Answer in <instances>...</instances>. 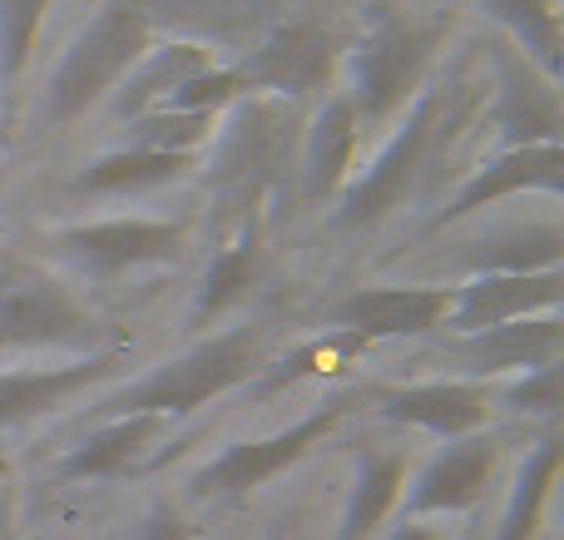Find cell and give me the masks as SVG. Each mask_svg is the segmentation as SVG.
Listing matches in <instances>:
<instances>
[{
    "instance_id": "6da1fadb",
    "label": "cell",
    "mask_w": 564,
    "mask_h": 540,
    "mask_svg": "<svg viewBox=\"0 0 564 540\" xmlns=\"http://www.w3.org/2000/svg\"><path fill=\"white\" fill-rule=\"evenodd\" d=\"M263 357V327H228L218 337H204L188 353L159 363L154 372H144L134 387H124L119 397H109V417H188L198 407L218 402L224 392H234L238 382H248Z\"/></svg>"
},
{
    "instance_id": "7a4b0ae2",
    "label": "cell",
    "mask_w": 564,
    "mask_h": 540,
    "mask_svg": "<svg viewBox=\"0 0 564 540\" xmlns=\"http://www.w3.org/2000/svg\"><path fill=\"white\" fill-rule=\"evenodd\" d=\"M470 89L476 85H431L421 89V99L411 105L406 125L381 144V154L367 164V174L341 194L337 224L341 228H371L411 194V184L421 179L431 149H436L441 134H451L456 125H466L470 115Z\"/></svg>"
},
{
    "instance_id": "3957f363",
    "label": "cell",
    "mask_w": 564,
    "mask_h": 540,
    "mask_svg": "<svg viewBox=\"0 0 564 540\" xmlns=\"http://www.w3.org/2000/svg\"><path fill=\"white\" fill-rule=\"evenodd\" d=\"M149 15L144 0H109L75 40H69L65 60L55 65L45 89V115L50 125H75L79 115L109 99L119 89V79L134 69V60L149 50Z\"/></svg>"
},
{
    "instance_id": "277c9868",
    "label": "cell",
    "mask_w": 564,
    "mask_h": 540,
    "mask_svg": "<svg viewBox=\"0 0 564 540\" xmlns=\"http://www.w3.org/2000/svg\"><path fill=\"white\" fill-rule=\"evenodd\" d=\"M288 105L282 99H238L228 129L218 134L214 164V194L228 214L243 218L278 188L282 169H288Z\"/></svg>"
},
{
    "instance_id": "5b68a950",
    "label": "cell",
    "mask_w": 564,
    "mask_h": 540,
    "mask_svg": "<svg viewBox=\"0 0 564 540\" xmlns=\"http://www.w3.org/2000/svg\"><path fill=\"white\" fill-rule=\"evenodd\" d=\"M441 25H421V20H381L357 50H351V109L357 125H387L406 95L426 79L431 60L441 50Z\"/></svg>"
},
{
    "instance_id": "8992f818",
    "label": "cell",
    "mask_w": 564,
    "mask_h": 540,
    "mask_svg": "<svg viewBox=\"0 0 564 540\" xmlns=\"http://www.w3.org/2000/svg\"><path fill=\"white\" fill-rule=\"evenodd\" d=\"M99 323L79 293L40 263H0V347H79Z\"/></svg>"
},
{
    "instance_id": "52a82bcc",
    "label": "cell",
    "mask_w": 564,
    "mask_h": 540,
    "mask_svg": "<svg viewBox=\"0 0 564 540\" xmlns=\"http://www.w3.org/2000/svg\"><path fill=\"white\" fill-rule=\"evenodd\" d=\"M347 412H351V397H332L327 407L307 412L302 422H292L288 432L258 436V442H234L224 456H214V462L194 476V492L198 496H248V492H258V486H268L278 472L297 466L317 442H327Z\"/></svg>"
},
{
    "instance_id": "ba28073f",
    "label": "cell",
    "mask_w": 564,
    "mask_h": 540,
    "mask_svg": "<svg viewBox=\"0 0 564 540\" xmlns=\"http://www.w3.org/2000/svg\"><path fill=\"white\" fill-rule=\"evenodd\" d=\"M337 65V35L322 20H288L273 35H263L234 65L243 89H268V95H312L332 79Z\"/></svg>"
},
{
    "instance_id": "9c48e42d",
    "label": "cell",
    "mask_w": 564,
    "mask_h": 540,
    "mask_svg": "<svg viewBox=\"0 0 564 540\" xmlns=\"http://www.w3.org/2000/svg\"><path fill=\"white\" fill-rule=\"evenodd\" d=\"M55 248L75 268L95 278L134 273L149 263H169L184 248V228L164 218H105V224H69L55 234Z\"/></svg>"
},
{
    "instance_id": "30bf717a",
    "label": "cell",
    "mask_w": 564,
    "mask_h": 540,
    "mask_svg": "<svg viewBox=\"0 0 564 540\" xmlns=\"http://www.w3.org/2000/svg\"><path fill=\"white\" fill-rule=\"evenodd\" d=\"M456 293L451 288H421V283H391V288H357L332 307L337 333H351L361 343L377 337H421L451 317Z\"/></svg>"
},
{
    "instance_id": "8fae6325",
    "label": "cell",
    "mask_w": 564,
    "mask_h": 540,
    "mask_svg": "<svg viewBox=\"0 0 564 540\" xmlns=\"http://www.w3.org/2000/svg\"><path fill=\"white\" fill-rule=\"evenodd\" d=\"M500 462V442L496 436H460L446 452H436L416 476H406V516H456L486 496L490 472Z\"/></svg>"
},
{
    "instance_id": "7c38bea8",
    "label": "cell",
    "mask_w": 564,
    "mask_h": 540,
    "mask_svg": "<svg viewBox=\"0 0 564 540\" xmlns=\"http://www.w3.org/2000/svg\"><path fill=\"white\" fill-rule=\"evenodd\" d=\"M560 303V268L550 273H476L456 293L446 323L456 333H486V327H506L520 317L555 313Z\"/></svg>"
},
{
    "instance_id": "4fadbf2b",
    "label": "cell",
    "mask_w": 564,
    "mask_h": 540,
    "mask_svg": "<svg viewBox=\"0 0 564 540\" xmlns=\"http://www.w3.org/2000/svg\"><path fill=\"white\" fill-rule=\"evenodd\" d=\"M119 372V353H89L45 372H0V426H25L55 407L75 402L85 387Z\"/></svg>"
},
{
    "instance_id": "5bb4252c",
    "label": "cell",
    "mask_w": 564,
    "mask_h": 540,
    "mask_svg": "<svg viewBox=\"0 0 564 540\" xmlns=\"http://www.w3.org/2000/svg\"><path fill=\"white\" fill-rule=\"evenodd\" d=\"M496 125L510 139V149L530 144H560V95L555 75L535 69L530 60L500 55V79H496Z\"/></svg>"
},
{
    "instance_id": "9a60e30c",
    "label": "cell",
    "mask_w": 564,
    "mask_h": 540,
    "mask_svg": "<svg viewBox=\"0 0 564 540\" xmlns=\"http://www.w3.org/2000/svg\"><path fill=\"white\" fill-rule=\"evenodd\" d=\"M381 417L387 422H406L436 436H470L476 426L490 422V392L480 382H421V387H397L381 392Z\"/></svg>"
},
{
    "instance_id": "2e32d148",
    "label": "cell",
    "mask_w": 564,
    "mask_h": 540,
    "mask_svg": "<svg viewBox=\"0 0 564 540\" xmlns=\"http://www.w3.org/2000/svg\"><path fill=\"white\" fill-rule=\"evenodd\" d=\"M560 174H564V149L560 144H530V149H506L500 159H490L486 169L470 174V184L451 198V208L436 218V228L456 224V218H470L476 208L496 204L506 194H520V188H560Z\"/></svg>"
},
{
    "instance_id": "e0dca14e",
    "label": "cell",
    "mask_w": 564,
    "mask_h": 540,
    "mask_svg": "<svg viewBox=\"0 0 564 540\" xmlns=\"http://www.w3.org/2000/svg\"><path fill=\"white\" fill-rule=\"evenodd\" d=\"M361 144V125H357V109H351L347 95L327 99L317 109L307 129V144H302V194L307 198H327L347 184V169L357 159Z\"/></svg>"
},
{
    "instance_id": "ac0fdd59",
    "label": "cell",
    "mask_w": 564,
    "mask_h": 540,
    "mask_svg": "<svg viewBox=\"0 0 564 540\" xmlns=\"http://www.w3.org/2000/svg\"><path fill=\"white\" fill-rule=\"evenodd\" d=\"M560 337V317H520V323L470 333L460 343V357L470 363V372H535V367H555Z\"/></svg>"
},
{
    "instance_id": "d6986e66",
    "label": "cell",
    "mask_w": 564,
    "mask_h": 540,
    "mask_svg": "<svg viewBox=\"0 0 564 540\" xmlns=\"http://www.w3.org/2000/svg\"><path fill=\"white\" fill-rule=\"evenodd\" d=\"M204 69H214V60H208V50L194 45V40H178V45H164V50H144V55L134 60V69L119 79L115 115L119 119L149 115V109L164 105L178 85H188L194 75H204Z\"/></svg>"
},
{
    "instance_id": "ffe728a7",
    "label": "cell",
    "mask_w": 564,
    "mask_h": 540,
    "mask_svg": "<svg viewBox=\"0 0 564 540\" xmlns=\"http://www.w3.org/2000/svg\"><path fill=\"white\" fill-rule=\"evenodd\" d=\"M164 432V417H115L105 422L95 436L75 446V452L59 462V472L69 482H105V476H119L144 456V446Z\"/></svg>"
},
{
    "instance_id": "44dd1931",
    "label": "cell",
    "mask_w": 564,
    "mask_h": 540,
    "mask_svg": "<svg viewBox=\"0 0 564 540\" xmlns=\"http://www.w3.org/2000/svg\"><path fill=\"white\" fill-rule=\"evenodd\" d=\"M406 476H411V462L406 452H377L361 462L357 482H351V496H347V511H341V531L337 540H367L397 511L401 492H406Z\"/></svg>"
},
{
    "instance_id": "7402d4cb",
    "label": "cell",
    "mask_w": 564,
    "mask_h": 540,
    "mask_svg": "<svg viewBox=\"0 0 564 540\" xmlns=\"http://www.w3.org/2000/svg\"><path fill=\"white\" fill-rule=\"evenodd\" d=\"M194 164L188 154H154V149H115L99 154L95 164H85V174L75 179L79 194H134V188H159L174 184L184 169Z\"/></svg>"
},
{
    "instance_id": "603a6c76",
    "label": "cell",
    "mask_w": 564,
    "mask_h": 540,
    "mask_svg": "<svg viewBox=\"0 0 564 540\" xmlns=\"http://www.w3.org/2000/svg\"><path fill=\"white\" fill-rule=\"evenodd\" d=\"M560 248L564 238L555 224H530L476 238V253H466V263L470 273H550V268H560Z\"/></svg>"
},
{
    "instance_id": "cb8c5ba5",
    "label": "cell",
    "mask_w": 564,
    "mask_h": 540,
    "mask_svg": "<svg viewBox=\"0 0 564 540\" xmlns=\"http://www.w3.org/2000/svg\"><path fill=\"white\" fill-rule=\"evenodd\" d=\"M555 472H560V442L545 436L535 446L525 466H520L516 486H510V501H506V516H500V531L496 540H530L545 516V501H550V486H555Z\"/></svg>"
},
{
    "instance_id": "d4e9b609",
    "label": "cell",
    "mask_w": 564,
    "mask_h": 540,
    "mask_svg": "<svg viewBox=\"0 0 564 540\" xmlns=\"http://www.w3.org/2000/svg\"><path fill=\"white\" fill-rule=\"evenodd\" d=\"M510 35L525 45V60H535L545 75H555L560 65V15L555 0H480Z\"/></svg>"
},
{
    "instance_id": "484cf974",
    "label": "cell",
    "mask_w": 564,
    "mask_h": 540,
    "mask_svg": "<svg viewBox=\"0 0 564 540\" xmlns=\"http://www.w3.org/2000/svg\"><path fill=\"white\" fill-rule=\"evenodd\" d=\"M218 115H178V109H149L134 125V149H154V154H188L194 159L198 139L214 134Z\"/></svg>"
},
{
    "instance_id": "4316f807",
    "label": "cell",
    "mask_w": 564,
    "mask_h": 540,
    "mask_svg": "<svg viewBox=\"0 0 564 540\" xmlns=\"http://www.w3.org/2000/svg\"><path fill=\"white\" fill-rule=\"evenodd\" d=\"M253 273H258V244L253 234H243L238 244H228L214 258V268L204 278V293H198V313H224L228 303H238L248 293V283H253Z\"/></svg>"
},
{
    "instance_id": "83f0119b",
    "label": "cell",
    "mask_w": 564,
    "mask_h": 540,
    "mask_svg": "<svg viewBox=\"0 0 564 540\" xmlns=\"http://www.w3.org/2000/svg\"><path fill=\"white\" fill-rule=\"evenodd\" d=\"M45 10L50 0H0V75L6 79H20V69L30 65Z\"/></svg>"
},
{
    "instance_id": "f1b7e54d",
    "label": "cell",
    "mask_w": 564,
    "mask_h": 540,
    "mask_svg": "<svg viewBox=\"0 0 564 540\" xmlns=\"http://www.w3.org/2000/svg\"><path fill=\"white\" fill-rule=\"evenodd\" d=\"M516 412H535V417H555L560 412V367H535L510 387Z\"/></svg>"
},
{
    "instance_id": "f546056e",
    "label": "cell",
    "mask_w": 564,
    "mask_h": 540,
    "mask_svg": "<svg viewBox=\"0 0 564 540\" xmlns=\"http://www.w3.org/2000/svg\"><path fill=\"white\" fill-rule=\"evenodd\" d=\"M139 540H188V526L174 506H154L144 516V526H139Z\"/></svg>"
},
{
    "instance_id": "4dcf8cb0",
    "label": "cell",
    "mask_w": 564,
    "mask_h": 540,
    "mask_svg": "<svg viewBox=\"0 0 564 540\" xmlns=\"http://www.w3.org/2000/svg\"><path fill=\"white\" fill-rule=\"evenodd\" d=\"M387 540H451L446 531H441V526H426V521H411V516H406V521H401L397 526V531H391Z\"/></svg>"
},
{
    "instance_id": "1f68e13d",
    "label": "cell",
    "mask_w": 564,
    "mask_h": 540,
    "mask_svg": "<svg viewBox=\"0 0 564 540\" xmlns=\"http://www.w3.org/2000/svg\"><path fill=\"white\" fill-rule=\"evenodd\" d=\"M0 540H10V496L0 492Z\"/></svg>"
}]
</instances>
